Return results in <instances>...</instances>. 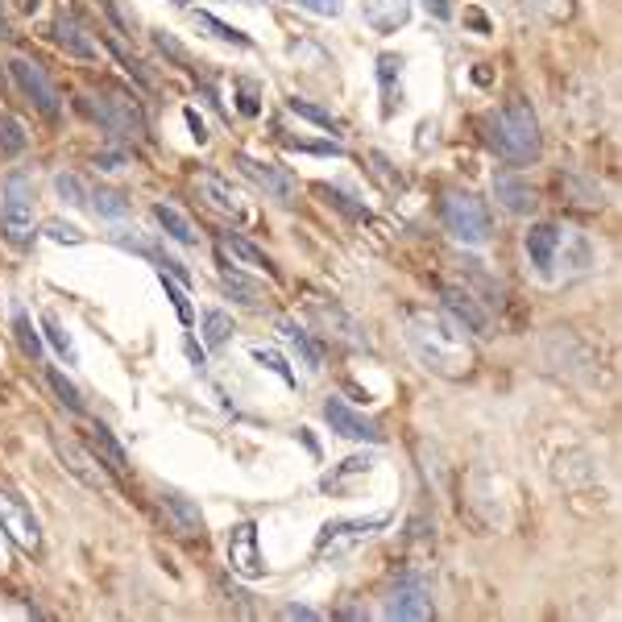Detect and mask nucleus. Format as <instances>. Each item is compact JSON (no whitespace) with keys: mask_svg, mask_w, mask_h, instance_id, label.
Wrapping results in <instances>:
<instances>
[{"mask_svg":"<svg viewBox=\"0 0 622 622\" xmlns=\"http://www.w3.org/2000/svg\"><path fill=\"white\" fill-rule=\"evenodd\" d=\"M403 332L423 370H432L440 378H465L473 370V345L465 341V328L452 316H444V311H423V307L407 311Z\"/></svg>","mask_w":622,"mask_h":622,"instance_id":"1","label":"nucleus"},{"mask_svg":"<svg viewBox=\"0 0 622 622\" xmlns=\"http://www.w3.org/2000/svg\"><path fill=\"white\" fill-rule=\"evenodd\" d=\"M490 146L506 158V162H531L540 158V121L527 100H511L502 112L490 117Z\"/></svg>","mask_w":622,"mask_h":622,"instance_id":"2","label":"nucleus"},{"mask_svg":"<svg viewBox=\"0 0 622 622\" xmlns=\"http://www.w3.org/2000/svg\"><path fill=\"white\" fill-rule=\"evenodd\" d=\"M0 237L13 249H25L34 241V183L21 171H13L0 191Z\"/></svg>","mask_w":622,"mask_h":622,"instance_id":"3","label":"nucleus"},{"mask_svg":"<svg viewBox=\"0 0 622 622\" xmlns=\"http://www.w3.org/2000/svg\"><path fill=\"white\" fill-rule=\"evenodd\" d=\"M440 220H444V229L457 237V241H465V245H486V241H490V212H486V204L477 200V195H469V191L444 195Z\"/></svg>","mask_w":622,"mask_h":622,"instance_id":"4","label":"nucleus"},{"mask_svg":"<svg viewBox=\"0 0 622 622\" xmlns=\"http://www.w3.org/2000/svg\"><path fill=\"white\" fill-rule=\"evenodd\" d=\"M79 108L88 112L92 121H100L108 133H117V137H146V117H141V108L121 96V92H100V96H83Z\"/></svg>","mask_w":622,"mask_h":622,"instance_id":"5","label":"nucleus"},{"mask_svg":"<svg viewBox=\"0 0 622 622\" xmlns=\"http://www.w3.org/2000/svg\"><path fill=\"white\" fill-rule=\"evenodd\" d=\"M390 523V515H365V519H336V523H324V531L316 535V556H345L353 552L357 544L365 540H374V535Z\"/></svg>","mask_w":622,"mask_h":622,"instance_id":"6","label":"nucleus"},{"mask_svg":"<svg viewBox=\"0 0 622 622\" xmlns=\"http://www.w3.org/2000/svg\"><path fill=\"white\" fill-rule=\"evenodd\" d=\"M502 490H506L502 473H494V469H473L469 473V511L486 527H506V519H511Z\"/></svg>","mask_w":622,"mask_h":622,"instance_id":"7","label":"nucleus"},{"mask_svg":"<svg viewBox=\"0 0 622 622\" xmlns=\"http://www.w3.org/2000/svg\"><path fill=\"white\" fill-rule=\"evenodd\" d=\"M233 166L249 179V183H258L270 200H278V204H291L295 200V191H299V183H295V175L287 171V166H278V162H262V158H253V154H233Z\"/></svg>","mask_w":622,"mask_h":622,"instance_id":"8","label":"nucleus"},{"mask_svg":"<svg viewBox=\"0 0 622 622\" xmlns=\"http://www.w3.org/2000/svg\"><path fill=\"white\" fill-rule=\"evenodd\" d=\"M229 569L245 581H262L266 577V556L258 548V523L241 519L229 531Z\"/></svg>","mask_w":622,"mask_h":622,"instance_id":"9","label":"nucleus"},{"mask_svg":"<svg viewBox=\"0 0 622 622\" xmlns=\"http://www.w3.org/2000/svg\"><path fill=\"white\" fill-rule=\"evenodd\" d=\"M0 531H9V540L25 552H38L42 548V523L38 515L25 506L17 494L0 490Z\"/></svg>","mask_w":622,"mask_h":622,"instance_id":"10","label":"nucleus"},{"mask_svg":"<svg viewBox=\"0 0 622 622\" xmlns=\"http://www.w3.org/2000/svg\"><path fill=\"white\" fill-rule=\"evenodd\" d=\"M440 303H444V316H452L465 332L494 336V316L482 307L486 299H477L469 287H444V291H440Z\"/></svg>","mask_w":622,"mask_h":622,"instance_id":"11","label":"nucleus"},{"mask_svg":"<svg viewBox=\"0 0 622 622\" xmlns=\"http://www.w3.org/2000/svg\"><path fill=\"white\" fill-rule=\"evenodd\" d=\"M9 75L17 79V88L38 104V112H46V117H59V112H63L59 92H54L50 75H46L38 63H30V59H9Z\"/></svg>","mask_w":622,"mask_h":622,"instance_id":"12","label":"nucleus"},{"mask_svg":"<svg viewBox=\"0 0 622 622\" xmlns=\"http://www.w3.org/2000/svg\"><path fill=\"white\" fill-rule=\"evenodd\" d=\"M386 618H399V622H423L432 618V598H428V585H423L419 577H403L399 585L390 589L386 598Z\"/></svg>","mask_w":622,"mask_h":622,"instance_id":"13","label":"nucleus"},{"mask_svg":"<svg viewBox=\"0 0 622 622\" xmlns=\"http://www.w3.org/2000/svg\"><path fill=\"white\" fill-rule=\"evenodd\" d=\"M324 419H328V428H332L336 436H345V440H370V444L382 440V428H378V423L365 419L361 411H353L345 399H328V403H324Z\"/></svg>","mask_w":622,"mask_h":622,"instance_id":"14","label":"nucleus"},{"mask_svg":"<svg viewBox=\"0 0 622 622\" xmlns=\"http://www.w3.org/2000/svg\"><path fill=\"white\" fill-rule=\"evenodd\" d=\"M54 452L63 457L67 473L79 477V482L88 486V490H112V477L96 465V452H83L75 440H63V436H54Z\"/></svg>","mask_w":622,"mask_h":622,"instance_id":"15","label":"nucleus"},{"mask_svg":"<svg viewBox=\"0 0 622 622\" xmlns=\"http://www.w3.org/2000/svg\"><path fill=\"white\" fill-rule=\"evenodd\" d=\"M560 241H564V229H560V224H552V220H540V224H531V229H527V237H523V249H527L531 266L540 270V274H548V270L556 266Z\"/></svg>","mask_w":622,"mask_h":622,"instance_id":"16","label":"nucleus"},{"mask_svg":"<svg viewBox=\"0 0 622 622\" xmlns=\"http://www.w3.org/2000/svg\"><path fill=\"white\" fill-rule=\"evenodd\" d=\"M54 42H59L71 59H83V63H96L100 59V46L92 42V34L83 30V21L75 13H63L59 21H54Z\"/></svg>","mask_w":622,"mask_h":622,"instance_id":"17","label":"nucleus"},{"mask_svg":"<svg viewBox=\"0 0 622 622\" xmlns=\"http://www.w3.org/2000/svg\"><path fill=\"white\" fill-rule=\"evenodd\" d=\"M361 13L374 34H394L411 21V0H361Z\"/></svg>","mask_w":622,"mask_h":622,"instance_id":"18","label":"nucleus"},{"mask_svg":"<svg viewBox=\"0 0 622 622\" xmlns=\"http://www.w3.org/2000/svg\"><path fill=\"white\" fill-rule=\"evenodd\" d=\"M494 200L511 212V216H531L535 212V187L519 175H494Z\"/></svg>","mask_w":622,"mask_h":622,"instance_id":"19","label":"nucleus"},{"mask_svg":"<svg viewBox=\"0 0 622 622\" xmlns=\"http://www.w3.org/2000/svg\"><path fill=\"white\" fill-rule=\"evenodd\" d=\"M316 307V316H320V324L328 328V336H336V341H345V345H353V349H365L370 341H365V332H361V324L353 320V316H345L341 307H324V303H311Z\"/></svg>","mask_w":622,"mask_h":622,"instance_id":"20","label":"nucleus"},{"mask_svg":"<svg viewBox=\"0 0 622 622\" xmlns=\"http://www.w3.org/2000/svg\"><path fill=\"white\" fill-rule=\"evenodd\" d=\"M278 332H282V341H287V345L303 357L307 370H324V353H320V345L311 341V332H307L299 320H278Z\"/></svg>","mask_w":622,"mask_h":622,"instance_id":"21","label":"nucleus"},{"mask_svg":"<svg viewBox=\"0 0 622 622\" xmlns=\"http://www.w3.org/2000/svg\"><path fill=\"white\" fill-rule=\"evenodd\" d=\"M200 195L216 208V212H224V216H241L245 208H241V195L233 191V183H224L220 175H212V171H204L200 175Z\"/></svg>","mask_w":622,"mask_h":622,"instance_id":"22","label":"nucleus"},{"mask_svg":"<svg viewBox=\"0 0 622 622\" xmlns=\"http://www.w3.org/2000/svg\"><path fill=\"white\" fill-rule=\"evenodd\" d=\"M220 287L229 291L237 303H245V307H258L262 303V282H253L249 274H241L237 266H229V262H224V253H220Z\"/></svg>","mask_w":622,"mask_h":622,"instance_id":"23","label":"nucleus"},{"mask_svg":"<svg viewBox=\"0 0 622 622\" xmlns=\"http://www.w3.org/2000/svg\"><path fill=\"white\" fill-rule=\"evenodd\" d=\"M162 511L171 515L175 531L179 535H195V531H204V515H200V506H195L191 498L183 494H162Z\"/></svg>","mask_w":622,"mask_h":622,"instance_id":"24","label":"nucleus"},{"mask_svg":"<svg viewBox=\"0 0 622 622\" xmlns=\"http://www.w3.org/2000/svg\"><path fill=\"white\" fill-rule=\"evenodd\" d=\"M154 220L162 224V233L171 237V241H179V245H195V229H191V220H187L179 208H171V204H154Z\"/></svg>","mask_w":622,"mask_h":622,"instance_id":"25","label":"nucleus"},{"mask_svg":"<svg viewBox=\"0 0 622 622\" xmlns=\"http://www.w3.org/2000/svg\"><path fill=\"white\" fill-rule=\"evenodd\" d=\"M88 200H92V212L100 220H125L129 216V200H125L121 191H112V187H92Z\"/></svg>","mask_w":622,"mask_h":622,"instance_id":"26","label":"nucleus"},{"mask_svg":"<svg viewBox=\"0 0 622 622\" xmlns=\"http://www.w3.org/2000/svg\"><path fill=\"white\" fill-rule=\"evenodd\" d=\"M399 75H403V59L399 54H382L378 59V83H382V117L394 112V88H399Z\"/></svg>","mask_w":622,"mask_h":622,"instance_id":"27","label":"nucleus"},{"mask_svg":"<svg viewBox=\"0 0 622 622\" xmlns=\"http://www.w3.org/2000/svg\"><path fill=\"white\" fill-rule=\"evenodd\" d=\"M229 336H233V316H229V311H220V307H208L204 311V345L208 349H224V345H229Z\"/></svg>","mask_w":622,"mask_h":622,"instance_id":"28","label":"nucleus"},{"mask_svg":"<svg viewBox=\"0 0 622 622\" xmlns=\"http://www.w3.org/2000/svg\"><path fill=\"white\" fill-rule=\"evenodd\" d=\"M523 5H527V13H535L548 25H564L577 13V0H523Z\"/></svg>","mask_w":622,"mask_h":622,"instance_id":"29","label":"nucleus"},{"mask_svg":"<svg viewBox=\"0 0 622 622\" xmlns=\"http://www.w3.org/2000/svg\"><path fill=\"white\" fill-rule=\"evenodd\" d=\"M92 452L108 461V469H125V448H121L117 440H112V432L100 428V423L92 428Z\"/></svg>","mask_w":622,"mask_h":622,"instance_id":"30","label":"nucleus"},{"mask_svg":"<svg viewBox=\"0 0 622 622\" xmlns=\"http://www.w3.org/2000/svg\"><path fill=\"white\" fill-rule=\"evenodd\" d=\"M13 332H17V345H21V353L25 357H42V336L34 332V324H30V311H21L17 307V316H13Z\"/></svg>","mask_w":622,"mask_h":622,"instance_id":"31","label":"nucleus"},{"mask_svg":"<svg viewBox=\"0 0 622 622\" xmlns=\"http://www.w3.org/2000/svg\"><path fill=\"white\" fill-rule=\"evenodd\" d=\"M287 108L295 112V117H303V121H311V125H320V129H332V133H336V129H341V121H336V117H332V112H328V108H320V104H311V100H299V96H291V100H287Z\"/></svg>","mask_w":622,"mask_h":622,"instance_id":"32","label":"nucleus"},{"mask_svg":"<svg viewBox=\"0 0 622 622\" xmlns=\"http://www.w3.org/2000/svg\"><path fill=\"white\" fill-rule=\"evenodd\" d=\"M220 249H229L233 258H241V262H249V266H266V270H270V258H266V253H262L258 245H249L245 237H237V233H224V237H220Z\"/></svg>","mask_w":622,"mask_h":622,"instance_id":"33","label":"nucleus"},{"mask_svg":"<svg viewBox=\"0 0 622 622\" xmlns=\"http://www.w3.org/2000/svg\"><path fill=\"white\" fill-rule=\"evenodd\" d=\"M195 25H200V30H208L216 42H229V46H249V34H241V30H233V25L216 21L212 13H195Z\"/></svg>","mask_w":622,"mask_h":622,"instance_id":"34","label":"nucleus"},{"mask_svg":"<svg viewBox=\"0 0 622 622\" xmlns=\"http://www.w3.org/2000/svg\"><path fill=\"white\" fill-rule=\"evenodd\" d=\"M21 150H25V129H21V121L9 117V112H0V154L13 158V154H21Z\"/></svg>","mask_w":622,"mask_h":622,"instance_id":"35","label":"nucleus"},{"mask_svg":"<svg viewBox=\"0 0 622 622\" xmlns=\"http://www.w3.org/2000/svg\"><path fill=\"white\" fill-rule=\"evenodd\" d=\"M42 332H46V341L54 345V353L67 357V365H75V361H79V357H75V345H71V336L63 332V324L54 320V316H42Z\"/></svg>","mask_w":622,"mask_h":622,"instance_id":"36","label":"nucleus"},{"mask_svg":"<svg viewBox=\"0 0 622 622\" xmlns=\"http://www.w3.org/2000/svg\"><path fill=\"white\" fill-rule=\"evenodd\" d=\"M46 382L54 386V394H59V403L67 407V411H83V399H79V390H75V382H67L59 370H50L46 374Z\"/></svg>","mask_w":622,"mask_h":622,"instance_id":"37","label":"nucleus"},{"mask_svg":"<svg viewBox=\"0 0 622 622\" xmlns=\"http://www.w3.org/2000/svg\"><path fill=\"white\" fill-rule=\"evenodd\" d=\"M158 278H162V291H166V299H171V303H175V311H179V320H183V324H191V303H187L183 287H179V282H175L171 274H166V270H158Z\"/></svg>","mask_w":622,"mask_h":622,"instance_id":"38","label":"nucleus"},{"mask_svg":"<svg viewBox=\"0 0 622 622\" xmlns=\"http://www.w3.org/2000/svg\"><path fill=\"white\" fill-rule=\"evenodd\" d=\"M370 465H374L370 457H349V461H345L341 469H336V473H328L320 486H324V490H336V486L345 482V477H353V473H370Z\"/></svg>","mask_w":622,"mask_h":622,"instance_id":"39","label":"nucleus"},{"mask_svg":"<svg viewBox=\"0 0 622 622\" xmlns=\"http://www.w3.org/2000/svg\"><path fill=\"white\" fill-rule=\"evenodd\" d=\"M253 361H258V365H266V370H274V374H278L282 382H287V386H295V374H291V365L282 361V357H278L274 349H262V345H258V349H253Z\"/></svg>","mask_w":622,"mask_h":622,"instance_id":"40","label":"nucleus"},{"mask_svg":"<svg viewBox=\"0 0 622 622\" xmlns=\"http://www.w3.org/2000/svg\"><path fill=\"white\" fill-rule=\"evenodd\" d=\"M54 187H59V195H63L67 204H75V208L88 204V191H83V183L75 175H59V179H54Z\"/></svg>","mask_w":622,"mask_h":622,"instance_id":"41","label":"nucleus"},{"mask_svg":"<svg viewBox=\"0 0 622 622\" xmlns=\"http://www.w3.org/2000/svg\"><path fill=\"white\" fill-rule=\"evenodd\" d=\"M46 237L50 241H63V245H79L83 241V233L75 229V224H63V220H50L46 224Z\"/></svg>","mask_w":622,"mask_h":622,"instance_id":"42","label":"nucleus"},{"mask_svg":"<svg viewBox=\"0 0 622 622\" xmlns=\"http://www.w3.org/2000/svg\"><path fill=\"white\" fill-rule=\"evenodd\" d=\"M295 5H303L307 13H320V17H341L345 0H295Z\"/></svg>","mask_w":622,"mask_h":622,"instance_id":"43","label":"nucleus"},{"mask_svg":"<svg viewBox=\"0 0 622 622\" xmlns=\"http://www.w3.org/2000/svg\"><path fill=\"white\" fill-rule=\"evenodd\" d=\"M237 100H241V104H237L241 117H258L262 104H258V88H253V83H241V96H237Z\"/></svg>","mask_w":622,"mask_h":622,"instance_id":"44","label":"nucleus"},{"mask_svg":"<svg viewBox=\"0 0 622 622\" xmlns=\"http://www.w3.org/2000/svg\"><path fill=\"white\" fill-rule=\"evenodd\" d=\"M183 117H187V125H191V137L204 146V141H208V125H204V117H200L195 108H183Z\"/></svg>","mask_w":622,"mask_h":622,"instance_id":"45","label":"nucleus"},{"mask_svg":"<svg viewBox=\"0 0 622 622\" xmlns=\"http://www.w3.org/2000/svg\"><path fill=\"white\" fill-rule=\"evenodd\" d=\"M154 42H158V50L162 54H171V59H179V63H187V54H183V46L171 38V34H154Z\"/></svg>","mask_w":622,"mask_h":622,"instance_id":"46","label":"nucleus"},{"mask_svg":"<svg viewBox=\"0 0 622 622\" xmlns=\"http://www.w3.org/2000/svg\"><path fill=\"white\" fill-rule=\"evenodd\" d=\"M100 9L108 13V21H112V25H117V30H121V34H129V25H125V17H121V9H117V5H112V0H100Z\"/></svg>","mask_w":622,"mask_h":622,"instance_id":"47","label":"nucleus"},{"mask_svg":"<svg viewBox=\"0 0 622 622\" xmlns=\"http://www.w3.org/2000/svg\"><path fill=\"white\" fill-rule=\"evenodd\" d=\"M282 618H303V622H316V618H320V610H311V606H287V610H282Z\"/></svg>","mask_w":622,"mask_h":622,"instance_id":"48","label":"nucleus"},{"mask_svg":"<svg viewBox=\"0 0 622 622\" xmlns=\"http://www.w3.org/2000/svg\"><path fill=\"white\" fill-rule=\"evenodd\" d=\"M423 9H428L432 17H440V21H444V17L452 13V0H423Z\"/></svg>","mask_w":622,"mask_h":622,"instance_id":"49","label":"nucleus"},{"mask_svg":"<svg viewBox=\"0 0 622 622\" xmlns=\"http://www.w3.org/2000/svg\"><path fill=\"white\" fill-rule=\"evenodd\" d=\"M233 5H249L253 9V5H262V0H233Z\"/></svg>","mask_w":622,"mask_h":622,"instance_id":"50","label":"nucleus"},{"mask_svg":"<svg viewBox=\"0 0 622 622\" xmlns=\"http://www.w3.org/2000/svg\"><path fill=\"white\" fill-rule=\"evenodd\" d=\"M9 34V25H5V17H0V38H5Z\"/></svg>","mask_w":622,"mask_h":622,"instance_id":"51","label":"nucleus"},{"mask_svg":"<svg viewBox=\"0 0 622 622\" xmlns=\"http://www.w3.org/2000/svg\"><path fill=\"white\" fill-rule=\"evenodd\" d=\"M171 5H179V9H183V5H187V0H171Z\"/></svg>","mask_w":622,"mask_h":622,"instance_id":"52","label":"nucleus"}]
</instances>
